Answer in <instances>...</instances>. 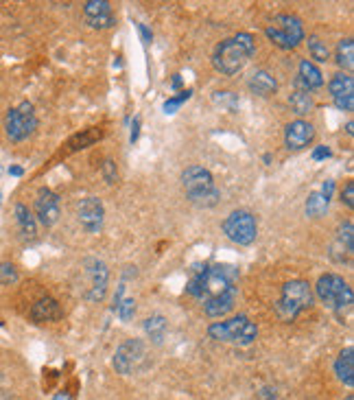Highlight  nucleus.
I'll return each mask as SVG.
<instances>
[{"instance_id": "1", "label": "nucleus", "mask_w": 354, "mask_h": 400, "mask_svg": "<svg viewBox=\"0 0 354 400\" xmlns=\"http://www.w3.org/2000/svg\"><path fill=\"white\" fill-rule=\"evenodd\" d=\"M239 271L230 265H210L193 273L186 291L197 298L208 317H225L239 298Z\"/></svg>"}, {"instance_id": "2", "label": "nucleus", "mask_w": 354, "mask_h": 400, "mask_svg": "<svg viewBox=\"0 0 354 400\" xmlns=\"http://www.w3.org/2000/svg\"><path fill=\"white\" fill-rule=\"evenodd\" d=\"M254 53H256L254 35L239 33L234 37L223 39V42L216 46V51L212 55V64L221 75L232 77V75H239L243 68L248 66Z\"/></svg>"}, {"instance_id": "3", "label": "nucleus", "mask_w": 354, "mask_h": 400, "mask_svg": "<svg viewBox=\"0 0 354 400\" xmlns=\"http://www.w3.org/2000/svg\"><path fill=\"white\" fill-rule=\"evenodd\" d=\"M182 186L190 203L201 206V208H212V206L219 203L221 192L214 186L212 173L208 169L193 164V167L184 169L182 173Z\"/></svg>"}, {"instance_id": "4", "label": "nucleus", "mask_w": 354, "mask_h": 400, "mask_svg": "<svg viewBox=\"0 0 354 400\" xmlns=\"http://www.w3.org/2000/svg\"><path fill=\"white\" fill-rule=\"evenodd\" d=\"M315 293H317L322 304H326L337 313H344V311L352 309V302H354L352 289L342 275H337V273L319 275V280L315 284Z\"/></svg>"}, {"instance_id": "5", "label": "nucleus", "mask_w": 354, "mask_h": 400, "mask_svg": "<svg viewBox=\"0 0 354 400\" xmlns=\"http://www.w3.org/2000/svg\"><path fill=\"white\" fill-rule=\"evenodd\" d=\"M313 304V291L306 280H291L282 287L280 300L276 302V313L280 320L293 322L295 317Z\"/></svg>"}, {"instance_id": "6", "label": "nucleus", "mask_w": 354, "mask_h": 400, "mask_svg": "<svg viewBox=\"0 0 354 400\" xmlns=\"http://www.w3.org/2000/svg\"><path fill=\"white\" fill-rule=\"evenodd\" d=\"M208 335L216 341H230L239 346H250L258 337V328L254 322H250L248 315H236L227 322H214L208 328Z\"/></svg>"}, {"instance_id": "7", "label": "nucleus", "mask_w": 354, "mask_h": 400, "mask_svg": "<svg viewBox=\"0 0 354 400\" xmlns=\"http://www.w3.org/2000/svg\"><path fill=\"white\" fill-rule=\"evenodd\" d=\"M269 42L282 48V51H291L295 48L299 42L304 39V26L302 20L297 16H291V13H280V16L274 18L267 29H265Z\"/></svg>"}, {"instance_id": "8", "label": "nucleus", "mask_w": 354, "mask_h": 400, "mask_svg": "<svg viewBox=\"0 0 354 400\" xmlns=\"http://www.w3.org/2000/svg\"><path fill=\"white\" fill-rule=\"evenodd\" d=\"M35 127H37V116H35V109L29 101L20 103L18 107H11L7 112L5 131L9 136V140L22 143L35 131Z\"/></svg>"}, {"instance_id": "9", "label": "nucleus", "mask_w": 354, "mask_h": 400, "mask_svg": "<svg viewBox=\"0 0 354 400\" xmlns=\"http://www.w3.org/2000/svg\"><path fill=\"white\" fill-rule=\"evenodd\" d=\"M223 234L236 245H252L256 241V234H258L256 217L248 210L230 212L223 221Z\"/></svg>"}, {"instance_id": "10", "label": "nucleus", "mask_w": 354, "mask_h": 400, "mask_svg": "<svg viewBox=\"0 0 354 400\" xmlns=\"http://www.w3.org/2000/svg\"><path fill=\"white\" fill-rule=\"evenodd\" d=\"M147 356V348L140 339H127L122 346H118L114 354V370L118 374H133L138 372Z\"/></svg>"}, {"instance_id": "11", "label": "nucleus", "mask_w": 354, "mask_h": 400, "mask_svg": "<svg viewBox=\"0 0 354 400\" xmlns=\"http://www.w3.org/2000/svg\"><path fill=\"white\" fill-rule=\"evenodd\" d=\"M84 271L88 275V289H86V300L99 302L103 300L107 291V280H110V271L107 265L99 258H88L84 260Z\"/></svg>"}, {"instance_id": "12", "label": "nucleus", "mask_w": 354, "mask_h": 400, "mask_svg": "<svg viewBox=\"0 0 354 400\" xmlns=\"http://www.w3.org/2000/svg\"><path fill=\"white\" fill-rule=\"evenodd\" d=\"M105 221V208L99 197H86L79 203V224L86 232L99 234Z\"/></svg>"}, {"instance_id": "13", "label": "nucleus", "mask_w": 354, "mask_h": 400, "mask_svg": "<svg viewBox=\"0 0 354 400\" xmlns=\"http://www.w3.org/2000/svg\"><path fill=\"white\" fill-rule=\"evenodd\" d=\"M328 90L333 94L335 105L342 109V112H352L354 109V79L348 73L333 75Z\"/></svg>"}, {"instance_id": "14", "label": "nucleus", "mask_w": 354, "mask_h": 400, "mask_svg": "<svg viewBox=\"0 0 354 400\" xmlns=\"http://www.w3.org/2000/svg\"><path fill=\"white\" fill-rule=\"evenodd\" d=\"M84 18L86 24L92 29H112L116 24V16L112 11V5L107 0H90L84 5Z\"/></svg>"}, {"instance_id": "15", "label": "nucleus", "mask_w": 354, "mask_h": 400, "mask_svg": "<svg viewBox=\"0 0 354 400\" xmlns=\"http://www.w3.org/2000/svg\"><path fill=\"white\" fill-rule=\"evenodd\" d=\"M35 217H37V221L42 226H46V228L57 224V219H59V197L50 188H42L37 192Z\"/></svg>"}, {"instance_id": "16", "label": "nucleus", "mask_w": 354, "mask_h": 400, "mask_svg": "<svg viewBox=\"0 0 354 400\" xmlns=\"http://www.w3.org/2000/svg\"><path fill=\"white\" fill-rule=\"evenodd\" d=\"M313 138H315V127L302 118L289 122L287 129H284V143H287V149H293V151L306 149L313 143Z\"/></svg>"}, {"instance_id": "17", "label": "nucleus", "mask_w": 354, "mask_h": 400, "mask_svg": "<svg viewBox=\"0 0 354 400\" xmlns=\"http://www.w3.org/2000/svg\"><path fill=\"white\" fill-rule=\"evenodd\" d=\"M62 307H59V302L57 300H53V298H42V300H37L35 304L31 307V320L35 324H44V322H57L62 320Z\"/></svg>"}, {"instance_id": "18", "label": "nucleus", "mask_w": 354, "mask_h": 400, "mask_svg": "<svg viewBox=\"0 0 354 400\" xmlns=\"http://www.w3.org/2000/svg\"><path fill=\"white\" fill-rule=\"evenodd\" d=\"M295 84H297V88H304L308 92L317 90V88L324 86V75H322V71L313 62L302 60V62H299V75H297Z\"/></svg>"}, {"instance_id": "19", "label": "nucleus", "mask_w": 354, "mask_h": 400, "mask_svg": "<svg viewBox=\"0 0 354 400\" xmlns=\"http://www.w3.org/2000/svg\"><path fill=\"white\" fill-rule=\"evenodd\" d=\"M250 90L258 96H271L276 94L278 90V81L276 77L267 73V71H256L252 77H250Z\"/></svg>"}, {"instance_id": "20", "label": "nucleus", "mask_w": 354, "mask_h": 400, "mask_svg": "<svg viewBox=\"0 0 354 400\" xmlns=\"http://www.w3.org/2000/svg\"><path fill=\"white\" fill-rule=\"evenodd\" d=\"M335 372H337V379L342 381L348 388L354 385V350L352 348H346L339 358L335 361Z\"/></svg>"}, {"instance_id": "21", "label": "nucleus", "mask_w": 354, "mask_h": 400, "mask_svg": "<svg viewBox=\"0 0 354 400\" xmlns=\"http://www.w3.org/2000/svg\"><path fill=\"white\" fill-rule=\"evenodd\" d=\"M289 105H291V109H293L297 116H306L310 109L315 107V101H313V94H310L308 90L297 88V90H293L291 96H289Z\"/></svg>"}, {"instance_id": "22", "label": "nucleus", "mask_w": 354, "mask_h": 400, "mask_svg": "<svg viewBox=\"0 0 354 400\" xmlns=\"http://www.w3.org/2000/svg\"><path fill=\"white\" fill-rule=\"evenodd\" d=\"M16 221L20 226V232H22L24 239H35V234H37L35 217L31 215V210L26 208L24 203H16Z\"/></svg>"}, {"instance_id": "23", "label": "nucleus", "mask_w": 354, "mask_h": 400, "mask_svg": "<svg viewBox=\"0 0 354 400\" xmlns=\"http://www.w3.org/2000/svg\"><path fill=\"white\" fill-rule=\"evenodd\" d=\"M167 328H169V324L162 315H151L145 320V333L153 343H162V339L167 337Z\"/></svg>"}, {"instance_id": "24", "label": "nucleus", "mask_w": 354, "mask_h": 400, "mask_svg": "<svg viewBox=\"0 0 354 400\" xmlns=\"http://www.w3.org/2000/svg\"><path fill=\"white\" fill-rule=\"evenodd\" d=\"M335 62H337L339 68H344V71H352V68H354V44H352L350 37L342 39V42L337 44Z\"/></svg>"}, {"instance_id": "25", "label": "nucleus", "mask_w": 354, "mask_h": 400, "mask_svg": "<svg viewBox=\"0 0 354 400\" xmlns=\"http://www.w3.org/2000/svg\"><path fill=\"white\" fill-rule=\"evenodd\" d=\"M328 203L330 199H326L322 192H310L308 199H306V215L313 217V219H319L326 215V210H328Z\"/></svg>"}, {"instance_id": "26", "label": "nucleus", "mask_w": 354, "mask_h": 400, "mask_svg": "<svg viewBox=\"0 0 354 400\" xmlns=\"http://www.w3.org/2000/svg\"><path fill=\"white\" fill-rule=\"evenodd\" d=\"M308 53H310V57L319 62V64H326L330 60V51L328 46H326V42H322V39L317 35H310L308 37Z\"/></svg>"}, {"instance_id": "27", "label": "nucleus", "mask_w": 354, "mask_h": 400, "mask_svg": "<svg viewBox=\"0 0 354 400\" xmlns=\"http://www.w3.org/2000/svg\"><path fill=\"white\" fill-rule=\"evenodd\" d=\"M101 138V131H97V129H86L84 134H77L73 140H71V151H79V149H86V147H90V145H94Z\"/></svg>"}, {"instance_id": "28", "label": "nucleus", "mask_w": 354, "mask_h": 400, "mask_svg": "<svg viewBox=\"0 0 354 400\" xmlns=\"http://www.w3.org/2000/svg\"><path fill=\"white\" fill-rule=\"evenodd\" d=\"M339 243H342V247L348 254L354 252V226H352V221H346V224L339 226Z\"/></svg>"}, {"instance_id": "29", "label": "nucleus", "mask_w": 354, "mask_h": 400, "mask_svg": "<svg viewBox=\"0 0 354 400\" xmlns=\"http://www.w3.org/2000/svg\"><path fill=\"white\" fill-rule=\"evenodd\" d=\"M190 96H193V90H184V92H180L177 96H171L169 101H165V105H162V109H165V114H175L177 109H180Z\"/></svg>"}, {"instance_id": "30", "label": "nucleus", "mask_w": 354, "mask_h": 400, "mask_svg": "<svg viewBox=\"0 0 354 400\" xmlns=\"http://www.w3.org/2000/svg\"><path fill=\"white\" fill-rule=\"evenodd\" d=\"M114 311L118 313V317H120L122 322H129L131 317H133V313H136V300L133 298H125Z\"/></svg>"}, {"instance_id": "31", "label": "nucleus", "mask_w": 354, "mask_h": 400, "mask_svg": "<svg viewBox=\"0 0 354 400\" xmlns=\"http://www.w3.org/2000/svg\"><path fill=\"white\" fill-rule=\"evenodd\" d=\"M18 280V269L11 263H0V282L3 284H13Z\"/></svg>"}, {"instance_id": "32", "label": "nucleus", "mask_w": 354, "mask_h": 400, "mask_svg": "<svg viewBox=\"0 0 354 400\" xmlns=\"http://www.w3.org/2000/svg\"><path fill=\"white\" fill-rule=\"evenodd\" d=\"M103 177L107 184H116L118 182V169L114 160H105L103 162Z\"/></svg>"}, {"instance_id": "33", "label": "nucleus", "mask_w": 354, "mask_h": 400, "mask_svg": "<svg viewBox=\"0 0 354 400\" xmlns=\"http://www.w3.org/2000/svg\"><path fill=\"white\" fill-rule=\"evenodd\" d=\"M342 203H346L348 208H354V182H348L342 190Z\"/></svg>"}, {"instance_id": "34", "label": "nucleus", "mask_w": 354, "mask_h": 400, "mask_svg": "<svg viewBox=\"0 0 354 400\" xmlns=\"http://www.w3.org/2000/svg\"><path fill=\"white\" fill-rule=\"evenodd\" d=\"M330 156H333V151H330V147H326V145H319V147H315V151H313V160H315V162L328 160Z\"/></svg>"}, {"instance_id": "35", "label": "nucleus", "mask_w": 354, "mask_h": 400, "mask_svg": "<svg viewBox=\"0 0 354 400\" xmlns=\"http://www.w3.org/2000/svg\"><path fill=\"white\" fill-rule=\"evenodd\" d=\"M138 136H140V118L136 116V118H133V122H131V134H129V140H131V143H136V140H138Z\"/></svg>"}, {"instance_id": "36", "label": "nucleus", "mask_w": 354, "mask_h": 400, "mask_svg": "<svg viewBox=\"0 0 354 400\" xmlns=\"http://www.w3.org/2000/svg\"><path fill=\"white\" fill-rule=\"evenodd\" d=\"M333 190H335V182H333V179H328V182H324V186H322V195L326 197V199H330L333 197Z\"/></svg>"}, {"instance_id": "37", "label": "nucleus", "mask_w": 354, "mask_h": 400, "mask_svg": "<svg viewBox=\"0 0 354 400\" xmlns=\"http://www.w3.org/2000/svg\"><path fill=\"white\" fill-rule=\"evenodd\" d=\"M256 400H276V392L269 390V388H263L261 392H258Z\"/></svg>"}, {"instance_id": "38", "label": "nucleus", "mask_w": 354, "mask_h": 400, "mask_svg": "<svg viewBox=\"0 0 354 400\" xmlns=\"http://www.w3.org/2000/svg\"><path fill=\"white\" fill-rule=\"evenodd\" d=\"M138 31H140V35H142V42H145V44H149V42L153 39V33L149 31L145 24H138Z\"/></svg>"}, {"instance_id": "39", "label": "nucleus", "mask_w": 354, "mask_h": 400, "mask_svg": "<svg viewBox=\"0 0 354 400\" xmlns=\"http://www.w3.org/2000/svg\"><path fill=\"white\" fill-rule=\"evenodd\" d=\"M9 173H11L13 177H22V175H24V169L18 167V164H13V167H9Z\"/></svg>"}, {"instance_id": "40", "label": "nucleus", "mask_w": 354, "mask_h": 400, "mask_svg": "<svg viewBox=\"0 0 354 400\" xmlns=\"http://www.w3.org/2000/svg\"><path fill=\"white\" fill-rule=\"evenodd\" d=\"M171 86H173V88H180V86H182V77H180V75H175V77H173V84H171Z\"/></svg>"}, {"instance_id": "41", "label": "nucleus", "mask_w": 354, "mask_h": 400, "mask_svg": "<svg viewBox=\"0 0 354 400\" xmlns=\"http://www.w3.org/2000/svg\"><path fill=\"white\" fill-rule=\"evenodd\" d=\"M352 127H354V122H352V120H348V125H346V131H348V136H352V134H354V129H352Z\"/></svg>"}, {"instance_id": "42", "label": "nucleus", "mask_w": 354, "mask_h": 400, "mask_svg": "<svg viewBox=\"0 0 354 400\" xmlns=\"http://www.w3.org/2000/svg\"><path fill=\"white\" fill-rule=\"evenodd\" d=\"M55 400H71V396H68V394H59Z\"/></svg>"}, {"instance_id": "43", "label": "nucleus", "mask_w": 354, "mask_h": 400, "mask_svg": "<svg viewBox=\"0 0 354 400\" xmlns=\"http://www.w3.org/2000/svg\"><path fill=\"white\" fill-rule=\"evenodd\" d=\"M346 400H354V396L350 394V396H346Z\"/></svg>"}, {"instance_id": "44", "label": "nucleus", "mask_w": 354, "mask_h": 400, "mask_svg": "<svg viewBox=\"0 0 354 400\" xmlns=\"http://www.w3.org/2000/svg\"><path fill=\"white\" fill-rule=\"evenodd\" d=\"M0 173H3V169H0Z\"/></svg>"}, {"instance_id": "45", "label": "nucleus", "mask_w": 354, "mask_h": 400, "mask_svg": "<svg viewBox=\"0 0 354 400\" xmlns=\"http://www.w3.org/2000/svg\"><path fill=\"white\" fill-rule=\"evenodd\" d=\"M0 199H3V197H0Z\"/></svg>"}]
</instances>
